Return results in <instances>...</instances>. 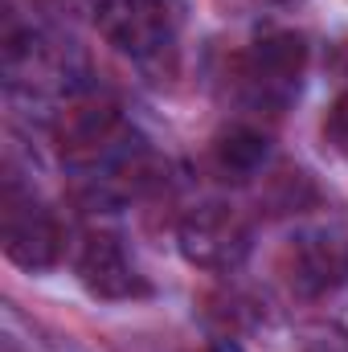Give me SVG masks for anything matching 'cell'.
Segmentation results:
<instances>
[{"label":"cell","mask_w":348,"mask_h":352,"mask_svg":"<svg viewBox=\"0 0 348 352\" xmlns=\"http://www.w3.org/2000/svg\"><path fill=\"white\" fill-rule=\"evenodd\" d=\"M345 246L328 234H307L291 246V283L299 291H324L345 274Z\"/></svg>","instance_id":"cell-7"},{"label":"cell","mask_w":348,"mask_h":352,"mask_svg":"<svg viewBox=\"0 0 348 352\" xmlns=\"http://www.w3.org/2000/svg\"><path fill=\"white\" fill-rule=\"evenodd\" d=\"M266 152H270V144L254 127H230L217 140V164H221V173H234V176L259 173L266 164Z\"/></svg>","instance_id":"cell-8"},{"label":"cell","mask_w":348,"mask_h":352,"mask_svg":"<svg viewBox=\"0 0 348 352\" xmlns=\"http://www.w3.org/2000/svg\"><path fill=\"white\" fill-rule=\"evenodd\" d=\"M0 230H4V254L8 263L25 270H45L62 254V230L54 213L25 188L17 176L4 180V201H0Z\"/></svg>","instance_id":"cell-4"},{"label":"cell","mask_w":348,"mask_h":352,"mask_svg":"<svg viewBox=\"0 0 348 352\" xmlns=\"http://www.w3.org/2000/svg\"><path fill=\"white\" fill-rule=\"evenodd\" d=\"M98 33L131 62H156L176 45V0H94Z\"/></svg>","instance_id":"cell-1"},{"label":"cell","mask_w":348,"mask_h":352,"mask_svg":"<svg viewBox=\"0 0 348 352\" xmlns=\"http://www.w3.org/2000/svg\"><path fill=\"white\" fill-rule=\"evenodd\" d=\"M54 135H58L62 160H70V164H78V168L115 164V160L127 152V144H119V140H123L119 107H115L111 98H98V94H78V98H70V102L58 111Z\"/></svg>","instance_id":"cell-2"},{"label":"cell","mask_w":348,"mask_h":352,"mask_svg":"<svg viewBox=\"0 0 348 352\" xmlns=\"http://www.w3.org/2000/svg\"><path fill=\"white\" fill-rule=\"evenodd\" d=\"M303 70H307L303 37L274 29V33H262L250 45V54L242 62V82L250 90V98L262 107H287L303 82Z\"/></svg>","instance_id":"cell-5"},{"label":"cell","mask_w":348,"mask_h":352,"mask_svg":"<svg viewBox=\"0 0 348 352\" xmlns=\"http://www.w3.org/2000/svg\"><path fill=\"white\" fill-rule=\"evenodd\" d=\"M78 278L98 299H131L148 291L144 274L135 270L115 234H87L83 254H78Z\"/></svg>","instance_id":"cell-6"},{"label":"cell","mask_w":348,"mask_h":352,"mask_svg":"<svg viewBox=\"0 0 348 352\" xmlns=\"http://www.w3.org/2000/svg\"><path fill=\"white\" fill-rule=\"evenodd\" d=\"M180 254L205 270H234L250 254V221L226 201H201L180 217Z\"/></svg>","instance_id":"cell-3"},{"label":"cell","mask_w":348,"mask_h":352,"mask_svg":"<svg viewBox=\"0 0 348 352\" xmlns=\"http://www.w3.org/2000/svg\"><path fill=\"white\" fill-rule=\"evenodd\" d=\"M324 144H328L332 152L348 156V90L336 94V102H332L328 115H324Z\"/></svg>","instance_id":"cell-9"},{"label":"cell","mask_w":348,"mask_h":352,"mask_svg":"<svg viewBox=\"0 0 348 352\" xmlns=\"http://www.w3.org/2000/svg\"><path fill=\"white\" fill-rule=\"evenodd\" d=\"M209 352H242V349H238V344H230V340H217Z\"/></svg>","instance_id":"cell-10"}]
</instances>
